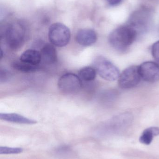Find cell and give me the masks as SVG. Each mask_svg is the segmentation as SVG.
Wrapping results in <instances>:
<instances>
[{"label":"cell","mask_w":159,"mask_h":159,"mask_svg":"<svg viewBox=\"0 0 159 159\" xmlns=\"http://www.w3.org/2000/svg\"><path fill=\"white\" fill-rule=\"evenodd\" d=\"M96 70L94 68L91 67H86L82 68L79 70V78L85 81H91L94 80L96 76Z\"/></svg>","instance_id":"15"},{"label":"cell","mask_w":159,"mask_h":159,"mask_svg":"<svg viewBox=\"0 0 159 159\" xmlns=\"http://www.w3.org/2000/svg\"><path fill=\"white\" fill-rule=\"evenodd\" d=\"M23 149L20 148H10L7 147H0L1 155H8V154H18L22 153Z\"/></svg>","instance_id":"16"},{"label":"cell","mask_w":159,"mask_h":159,"mask_svg":"<svg viewBox=\"0 0 159 159\" xmlns=\"http://www.w3.org/2000/svg\"><path fill=\"white\" fill-rule=\"evenodd\" d=\"M152 16V12L149 8L141 7L131 14L127 25L134 29L138 34L143 33L149 29Z\"/></svg>","instance_id":"3"},{"label":"cell","mask_w":159,"mask_h":159,"mask_svg":"<svg viewBox=\"0 0 159 159\" xmlns=\"http://www.w3.org/2000/svg\"><path fill=\"white\" fill-rule=\"evenodd\" d=\"M152 54L155 59L159 64V41L152 46Z\"/></svg>","instance_id":"18"},{"label":"cell","mask_w":159,"mask_h":159,"mask_svg":"<svg viewBox=\"0 0 159 159\" xmlns=\"http://www.w3.org/2000/svg\"><path fill=\"white\" fill-rule=\"evenodd\" d=\"M0 119L2 120L18 124H34L36 121L16 113H1Z\"/></svg>","instance_id":"11"},{"label":"cell","mask_w":159,"mask_h":159,"mask_svg":"<svg viewBox=\"0 0 159 159\" xmlns=\"http://www.w3.org/2000/svg\"><path fill=\"white\" fill-rule=\"evenodd\" d=\"M93 66L99 75L105 80L114 81L120 75L117 67L104 57H97L93 61Z\"/></svg>","instance_id":"4"},{"label":"cell","mask_w":159,"mask_h":159,"mask_svg":"<svg viewBox=\"0 0 159 159\" xmlns=\"http://www.w3.org/2000/svg\"><path fill=\"white\" fill-rule=\"evenodd\" d=\"M123 0H106L107 3L112 6H116L120 4Z\"/></svg>","instance_id":"19"},{"label":"cell","mask_w":159,"mask_h":159,"mask_svg":"<svg viewBox=\"0 0 159 159\" xmlns=\"http://www.w3.org/2000/svg\"><path fill=\"white\" fill-rule=\"evenodd\" d=\"M26 29L21 21L6 23L0 30L1 40L12 50L20 49L23 46L26 37Z\"/></svg>","instance_id":"1"},{"label":"cell","mask_w":159,"mask_h":159,"mask_svg":"<svg viewBox=\"0 0 159 159\" xmlns=\"http://www.w3.org/2000/svg\"><path fill=\"white\" fill-rule=\"evenodd\" d=\"M137 32L128 25L120 26L114 30L109 36L110 45L116 50H126L136 40Z\"/></svg>","instance_id":"2"},{"label":"cell","mask_w":159,"mask_h":159,"mask_svg":"<svg viewBox=\"0 0 159 159\" xmlns=\"http://www.w3.org/2000/svg\"><path fill=\"white\" fill-rule=\"evenodd\" d=\"M139 72L142 79L149 82L159 80V65L153 61H146L139 66Z\"/></svg>","instance_id":"8"},{"label":"cell","mask_w":159,"mask_h":159,"mask_svg":"<svg viewBox=\"0 0 159 159\" xmlns=\"http://www.w3.org/2000/svg\"><path fill=\"white\" fill-rule=\"evenodd\" d=\"M71 31L68 27L60 23H55L49 27L48 37L52 44L58 47L66 46L71 39Z\"/></svg>","instance_id":"5"},{"label":"cell","mask_w":159,"mask_h":159,"mask_svg":"<svg viewBox=\"0 0 159 159\" xmlns=\"http://www.w3.org/2000/svg\"><path fill=\"white\" fill-rule=\"evenodd\" d=\"M77 43L83 46H90L96 43L97 34L91 29H82L77 33L75 37Z\"/></svg>","instance_id":"9"},{"label":"cell","mask_w":159,"mask_h":159,"mask_svg":"<svg viewBox=\"0 0 159 159\" xmlns=\"http://www.w3.org/2000/svg\"><path fill=\"white\" fill-rule=\"evenodd\" d=\"M141 78L138 66H131L122 72L119 77V87L124 89H131L137 86Z\"/></svg>","instance_id":"7"},{"label":"cell","mask_w":159,"mask_h":159,"mask_svg":"<svg viewBox=\"0 0 159 159\" xmlns=\"http://www.w3.org/2000/svg\"><path fill=\"white\" fill-rule=\"evenodd\" d=\"M41 61L47 65H51L57 61V53L54 45L46 43L44 45L40 51Z\"/></svg>","instance_id":"10"},{"label":"cell","mask_w":159,"mask_h":159,"mask_svg":"<svg viewBox=\"0 0 159 159\" xmlns=\"http://www.w3.org/2000/svg\"><path fill=\"white\" fill-rule=\"evenodd\" d=\"M20 60L31 65H39L41 62L40 51L35 49H28L22 53L20 57Z\"/></svg>","instance_id":"12"},{"label":"cell","mask_w":159,"mask_h":159,"mask_svg":"<svg viewBox=\"0 0 159 159\" xmlns=\"http://www.w3.org/2000/svg\"><path fill=\"white\" fill-rule=\"evenodd\" d=\"M58 87L63 93L74 94L77 93L81 89L82 81L76 75L71 73H66L59 79Z\"/></svg>","instance_id":"6"},{"label":"cell","mask_w":159,"mask_h":159,"mask_svg":"<svg viewBox=\"0 0 159 159\" xmlns=\"http://www.w3.org/2000/svg\"><path fill=\"white\" fill-rule=\"evenodd\" d=\"M159 135V128L151 127L146 129L140 138V141L142 143L149 145L153 140L154 136Z\"/></svg>","instance_id":"13"},{"label":"cell","mask_w":159,"mask_h":159,"mask_svg":"<svg viewBox=\"0 0 159 159\" xmlns=\"http://www.w3.org/2000/svg\"><path fill=\"white\" fill-rule=\"evenodd\" d=\"M11 75L9 72L4 69H1L0 71V81L1 83L6 82L11 78Z\"/></svg>","instance_id":"17"},{"label":"cell","mask_w":159,"mask_h":159,"mask_svg":"<svg viewBox=\"0 0 159 159\" xmlns=\"http://www.w3.org/2000/svg\"><path fill=\"white\" fill-rule=\"evenodd\" d=\"M12 67L14 69L24 73L34 72L38 70L39 69V65H34L26 62L21 61H14L12 64Z\"/></svg>","instance_id":"14"}]
</instances>
